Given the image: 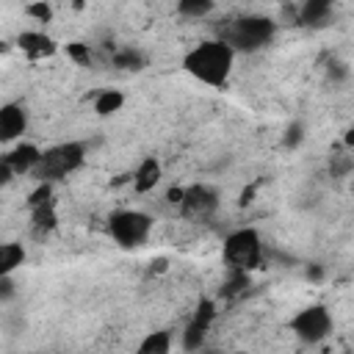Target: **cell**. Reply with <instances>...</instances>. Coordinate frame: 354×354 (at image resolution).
<instances>
[{"instance_id":"obj_1","label":"cell","mask_w":354,"mask_h":354,"mask_svg":"<svg viewBox=\"0 0 354 354\" xmlns=\"http://www.w3.org/2000/svg\"><path fill=\"white\" fill-rule=\"evenodd\" d=\"M232 64H235V47L227 39H207L199 41L196 47H191L183 55V69L213 88H221L230 75H232Z\"/></svg>"},{"instance_id":"obj_2","label":"cell","mask_w":354,"mask_h":354,"mask_svg":"<svg viewBox=\"0 0 354 354\" xmlns=\"http://www.w3.org/2000/svg\"><path fill=\"white\" fill-rule=\"evenodd\" d=\"M83 160H86V147L80 141H66V144H58V147L41 152L36 174L41 180H58V177H66L75 169H80Z\"/></svg>"},{"instance_id":"obj_3","label":"cell","mask_w":354,"mask_h":354,"mask_svg":"<svg viewBox=\"0 0 354 354\" xmlns=\"http://www.w3.org/2000/svg\"><path fill=\"white\" fill-rule=\"evenodd\" d=\"M108 232L119 246L136 249L149 238L152 218L147 213H141V210H116L108 218Z\"/></svg>"},{"instance_id":"obj_4","label":"cell","mask_w":354,"mask_h":354,"mask_svg":"<svg viewBox=\"0 0 354 354\" xmlns=\"http://www.w3.org/2000/svg\"><path fill=\"white\" fill-rule=\"evenodd\" d=\"M260 254H263V243H260L257 230H252V227H241L224 238V260L235 271L257 268Z\"/></svg>"},{"instance_id":"obj_5","label":"cell","mask_w":354,"mask_h":354,"mask_svg":"<svg viewBox=\"0 0 354 354\" xmlns=\"http://www.w3.org/2000/svg\"><path fill=\"white\" fill-rule=\"evenodd\" d=\"M274 33H277V25L268 17H241V19L232 22V28H230V33L224 39L235 50L252 53V50L266 47L274 39Z\"/></svg>"},{"instance_id":"obj_6","label":"cell","mask_w":354,"mask_h":354,"mask_svg":"<svg viewBox=\"0 0 354 354\" xmlns=\"http://www.w3.org/2000/svg\"><path fill=\"white\" fill-rule=\"evenodd\" d=\"M288 326L304 343H318L332 332V313L324 304H307L290 318Z\"/></svg>"},{"instance_id":"obj_7","label":"cell","mask_w":354,"mask_h":354,"mask_svg":"<svg viewBox=\"0 0 354 354\" xmlns=\"http://www.w3.org/2000/svg\"><path fill=\"white\" fill-rule=\"evenodd\" d=\"M216 207H218V194H216V188H210L205 183L188 185L185 188V196L180 202V210L185 216H194V218H207Z\"/></svg>"},{"instance_id":"obj_8","label":"cell","mask_w":354,"mask_h":354,"mask_svg":"<svg viewBox=\"0 0 354 354\" xmlns=\"http://www.w3.org/2000/svg\"><path fill=\"white\" fill-rule=\"evenodd\" d=\"M25 130H28V111L19 102H6L0 108V138L14 141L22 138Z\"/></svg>"},{"instance_id":"obj_9","label":"cell","mask_w":354,"mask_h":354,"mask_svg":"<svg viewBox=\"0 0 354 354\" xmlns=\"http://www.w3.org/2000/svg\"><path fill=\"white\" fill-rule=\"evenodd\" d=\"M17 44H19V50H22L25 55H30V58H44V55H53V53L58 50L55 39L47 36L44 30H22V33L17 36Z\"/></svg>"},{"instance_id":"obj_10","label":"cell","mask_w":354,"mask_h":354,"mask_svg":"<svg viewBox=\"0 0 354 354\" xmlns=\"http://www.w3.org/2000/svg\"><path fill=\"white\" fill-rule=\"evenodd\" d=\"M6 163H11V169L17 174H28V171H36L39 160H41V149L36 144H28V141H19L11 152H6L3 158Z\"/></svg>"},{"instance_id":"obj_11","label":"cell","mask_w":354,"mask_h":354,"mask_svg":"<svg viewBox=\"0 0 354 354\" xmlns=\"http://www.w3.org/2000/svg\"><path fill=\"white\" fill-rule=\"evenodd\" d=\"M160 174H163L160 160H158L155 155L144 158V160L136 166V171H133V188H136V194H149V191H155V185L160 183Z\"/></svg>"},{"instance_id":"obj_12","label":"cell","mask_w":354,"mask_h":354,"mask_svg":"<svg viewBox=\"0 0 354 354\" xmlns=\"http://www.w3.org/2000/svg\"><path fill=\"white\" fill-rule=\"evenodd\" d=\"M122 105H124V94L119 88H105L94 97V113L97 116H111V113L122 111Z\"/></svg>"},{"instance_id":"obj_13","label":"cell","mask_w":354,"mask_h":354,"mask_svg":"<svg viewBox=\"0 0 354 354\" xmlns=\"http://www.w3.org/2000/svg\"><path fill=\"white\" fill-rule=\"evenodd\" d=\"M332 11V0H304L301 3V11H299V19L304 25H321Z\"/></svg>"},{"instance_id":"obj_14","label":"cell","mask_w":354,"mask_h":354,"mask_svg":"<svg viewBox=\"0 0 354 354\" xmlns=\"http://www.w3.org/2000/svg\"><path fill=\"white\" fill-rule=\"evenodd\" d=\"M25 263V249L22 243H3L0 246V274H14Z\"/></svg>"},{"instance_id":"obj_15","label":"cell","mask_w":354,"mask_h":354,"mask_svg":"<svg viewBox=\"0 0 354 354\" xmlns=\"http://www.w3.org/2000/svg\"><path fill=\"white\" fill-rule=\"evenodd\" d=\"M171 351V337L169 332H149L138 343V354H169Z\"/></svg>"},{"instance_id":"obj_16","label":"cell","mask_w":354,"mask_h":354,"mask_svg":"<svg viewBox=\"0 0 354 354\" xmlns=\"http://www.w3.org/2000/svg\"><path fill=\"white\" fill-rule=\"evenodd\" d=\"M216 0H177V11L188 19H202L213 11Z\"/></svg>"},{"instance_id":"obj_17","label":"cell","mask_w":354,"mask_h":354,"mask_svg":"<svg viewBox=\"0 0 354 354\" xmlns=\"http://www.w3.org/2000/svg\"><path fill=\"white\" fill-rule=\"evenodd\" d=\"M30 216H33V227H36V232H47V230H53L55 227V210H53V202H44V205H39V207H30Z\"/></svg>"},{"instance_id":"obj_18","label":"cell","mask_w":354,"mask_h":354,"mask_svg":"<svg viewBox=\"0 0 354 354\" xmlns=\"http://www.w3.org/2000/svg\"><path fill=\"white\" fill-rule=\"evenodd\" d=\"M113 66H119V69H130V72H138V69H144V55H141L138 50H133V47L119 50V53L113 55Z\"/></svg>"},{"instance_id":"obj_19","label":"cell","mask_w":354,"mask_h":354,"mask_svg":"<svg viewBox=\"0 0 354 354\" xmlns=\"http://www.w3.org/2000/svg\"><path fill=\"white\" fill-rule=\"evenodd\" d=\"M213 318H216V301H210V299H202L199 301V307L194 310V324H199V326H205V329H210V324H213Z\"/></svg>"},{"instance_id":"obj_20","label":"cell","mask_w":354,"mask_h":354,"mask_svg":"<svg viewBox=\"0 0 354 354\" xmlns=\"http://www.w3.org/2000/svg\"><path fill=\"white\" fill-rule=\"evenodd\" d=\"M205 335H207V329L191 321V324L185 326V332H183V346H185L188 351H196V348L202 346V340H205Z\"/></svg>"},{"instance_id":"obj_21","label":"cell","mask_w":354,"mask_h":354,"mask_svg":"<svg viewBox=\"0 0 354 354\" xmlns=\"http://www.w3.org/2000/svg\"><path fill=\"white\" fill-rule=\"evenodd\" d=\"M25 14L36 22H50L53 19V6L47 0H33V3L25 6Z\"/></svg>"},{"instance_id":"obj_22","label":"cell","mask_w":354,"mask_h":354,"mask_svg":"<svg viewBox=\"0 0 354 354\" xmlns=\"http://www.w3.org/2000/svg\"><path fill=\"white\" fill-rule=\"evenodd\" d=\"M44 202H53V185H50V180H41V183L30 191L28 207H39V205H44Z\"/></svg>"},{"instance_id":"obj_23","label":"cell","mask_w":354,"mask_h":354,"mask_svg":"<svg viewBox=\"0 0 354 354\" xmlns=\"http://www.w3.org/2000/svg\"><path fill=\"white\" fill-rule=\"evenodd\" d=\"M66 55H69L75 64H88V61H91V50H88V44H83V41H69V44H66Z\"/></svg>"},{"instance_id":"obj_24","label":"cell","mask_w":354,"mask_h":354,"mask_svg":"<svg viewBox=\"0 0 354 354\" xmlns=\"http://www.w3.org/2000/svg\"><path fill=\"white\" fill-rule=\"evenodd\" d=\"M304 138V127L299 124V122H293V124H288V130H285V138H282V144L288 147V149H293L299 141Z\"/></svg>"},{"instance_id":"obj_25","label":"cell","mask_w":354,"mask_h":354,"mask_svg":"<svg viewBox=\"0 0 354 354\" xmlns=\"http://www.w3.org/2000/svg\"><path fill=\"white\" fill-rule=\"evenodd\" d=\"M14 296V279L11 274H0V301H8Z\"/></svg>"},{"instance_id":"obj_26","label":"cell","mask_w":354,"mask_h":354,"mask_svg":"<svg viewBox=\"0 0 354 354\" xmlns=\"http://www.w3.org/2000/svg\"><path fill=\"white\" fill-rule=\"evenodd\" d=\"M183 196H185V188H180V185H171V188L166 191V199H169L171 205H177V207H180V202H183Z\"/></svg>"},{"instance_id":"obj_27","label":"cell","mask_w":354,"mask_h":354,"mask_svg":"<svg viewBox=\"0 0 354 354\" xmlns=\"http://www.w3.org/2000/svg\"><path fill=\"white\" fill-rule=\"evenodd\" d=\"M326 75H329V77H335V80H340V77H346V66L335 61V64H329V69H326Z\"/></svg>"},{"instance_id":"obj_28","label":"cell","mask_w":354,"mask_h":354,"mask_svg":"<svg viewBox=\"0 0 354 354\" xmlns=\"http://www.w3.org/2000/svg\"><path fill=\"white\" fill-rule=\"evenodd\" d=\"M343 144H346L348 149H354V127H348V130L343 133Z\"/></svg>"},{"instance_id":"obj_29","label":"cell","mask_w":354,"mask_h":354,"mask_svg":"<svg viewBox=\"0 0 354 354\" xmlns=\"http://www.w3.org/2000/svg\"><path fill=\"white\" fill-rule=\"evenodd\" d=\"M152 271H166V260H155L152 263Z\"/></svg>"}]
</instances>
